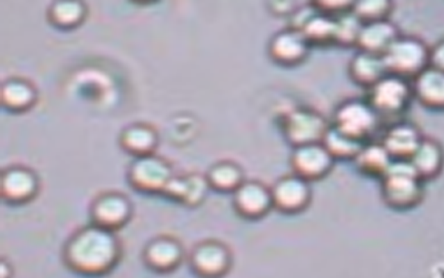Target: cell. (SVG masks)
Wrapping results in <instances>:
<instances>
[{"instance_id":"7c38bea8","label":"cell","mask_w":444,"mask_h":278,"mask_svg":"<svg viewBox=\"0 0 444 278\" xmlns=\"http://www.w3.org/2000/svg\"><path fill=\"white\" fill-rule=\"evenodd\" d=\"M271 190L273 208L288 215L304 212L313 199L311 183L293 172L278 178Z\"/></svg>"},{"instance_id":"f546056e","label":"cell","mask_w":444,"mask_h":278,"mask_svg":"<svg viewBox=\"0 0 444 278\" xmlns=\"http://www.w3.org/2000/svg\"><path fill=\"white\" fill-rule=\"evenodd\" d=\"M336 45L343 47H356L362 23L352 11L336 18Z\"/></svg>"},{"instance_id":"1f68e13d","label":"cell","mask_w":444,"mask_h":278,"mask_svg":"<svg viewBox=\"0 0 444 278\" xmlns=\"http://www.w3.org/2000/svg\"><path fill=\"white\" fill-rule=\"evenodd\" d=\"M429 66L444 70V42L438 41L429 51Z\"/></svg>"},{"instance_id":"5b68a950","label":"cell","mask_w":444,"mask_h":278,"mask_svg":"<svg viewBox=\"0 0 444 278\" xmlns=\"http://www.w3.org/2000/svg\"><path fill=\"white\" fill-rule=\"evenodd\" d=\"M176 174L168 161L153 154L135 158L127 167L126 179L140 194L162 197Z\"/></svg>"},{"instance_id":"836d02e7","label":"cell","mask_w":444,"mask_h":278,"mask_svg":"<svg viewBox=\"0 0 444 278\" xmlns=\"http://www.w3.org/2000/svg\"><path fill=\"white\" fill-rule=\"evenodd\" d=\"M15 272L12 263L6 257L0 259V278H10Z\"/></svg>"},{"instance_id":"484cf974","label":"cell","mask_w":444,"mask_h":278,"mask_svg":"<svg viewBox=\"0 0 444 278\" xmlns=\"http://www.w3.org/2000/svg\"><path fill=\"white\" fill-rule=\"evenodd\" d=\"M316 13L307 18L299 28L311 47L336 45V18Z\"/></svg>"},{"instance_id":"ac0fdd59","label":"cell","mask_w":444,"mask_h":278,"mask_svg":"<svg viewBox=\"0 0 444 278\" xmlns=\"http://www.w3.org/2000/svg\"><path fill=\"white\" fill-rule=\"evenodd\" d=\"M411 82L413 99L424 108L441 111L444 107V70L427 67Z\"/></svg>"},{"instance_id":"83f0119b","label":"cell","mask_w":444,"mask_h":278,"mask_svg":"<svg viewBox=\"0 0 444 278\" xmlns=\"http://www.w3.org/2000/svg\"><path fill=\"white\" fill-rule=\"evenodd\" d=\"M87 13L85 6L81 2H54L49 7V22L60 28H72L84 20Z\"/></svg>"},{"instance_id":"f1b7e54d","label":"cell","mask_w":444,"mask_h":278,"mask_svg":"<svg viewBox=\"0 0 444 278\" xmlns=\"http://www.w3.org/2000/svg\"><path fill=\"white\" fill-rule=\"evenodd\" d=\"M394 3L389 0L354 1L352 12L362 24L390 19Z\"/></svg>"},{"instance_id":"4316f807","label":"cell","mask_w":444,"mask_h":278,"mask_svg":"<svg viewBox=\"0 0 444 278\" xmlns=\"http://www.w3.org/2000/svg\"><path fill=\"white\" fill-rule=\"evenodd\" d=\"M322 143L336 161H353L365 143L352 139L336 129L330 124Z\"/></svg>"},{"instance_id":"ba28073f","label":"cell","mask_w":444,"mask_h":278,"mask_svg":"<svg viewBox=\"0 0 444 278\" xmlns=\"http://www.w3.org/2000/svg\"><path fill=\"white\" fill-rule=\"evenodd\" d=\"M191 270L204 278H219L226 275L234 264V254L224 241L207 238L197 242L187 256Z\"/></svg>"},{"instance_id":"277c9868","label":"cell","mask_w":444,"mask_h":278,"mask_svg":"<svg viewBox=\"0 0 444 278\" xmlns=\"http://www.w3.org/2000/svg\"><path fill=\"white\" fill-rule=\"evenodd\" d=\"M366 90V99L387 124L401 120L413 100L410 81L391 74Z\"/></svg>"},{"instance_id":"4dcf8cb0","label":"cell","mask_w":444,"mask_h":278,"mask_svg":"<svg viewBox=\"0 0 444 278\" xmlns=\"http://www.w3.org/2000/svg\"><path fill=\"white\" fill-rule=\"evenodd\" d=\"M354 1L326 0L315 1L311 6L314 10L327 16L338 18L352 11Z\"/></svg>"},{"instance_id":"6da1fadb","label":"cell","mask_w":444,"mask_h":278,"mask_svg":"<svg viewBox=\"0 0 444 278\" xmlns=\"http://www.w3.org/2000/svg\"><path fill=\"white\" fill-rule=\"evenodd\" d=\"M123 256L117 232L89 222L76 229L62 245L60 256L70 272L85 277H101L111 272Z\"/></svg>"},{"instance_id":"9a60e30c","label":"cell","mask_w":444,"mask_h":278,"mask_svg":"<svg viewBox=\"0 0 444 278\" xmlns=\"http://www.w3.org/2000/svg\"><path fill=\"white\" fill-rule=\"evenodd\" d=\"M311 46L302 31L297 26L288 28L277 33L268 45L270 57L278 64L296 66L308 57Z\"/></svg>"},{"instance_id":"3957f363","label":"cell","mask_w":444,"mask_h":278,"mask_svg":"<svg viewBox=\"0 0 444 278\" xmlns=\"http://www.w3.org/2000/svg\"><path fill=\"white\" fill-rule=\"evenodd\" d=\"M383 122L366 98L343 101L335 109L331 125L341 133L360 142L374 140Z\"/></svg>"},{"instance_id":"603a6c76","label":"cell","mask_w":444,"mask_h":278,"mask_svg":"<svg viewBox=\"0 0 444 278\" xmlns=\"http://www.w3.org/2000/svg\"><path fill=\"white\" fill-rule=\"evenodd\" d=\"M204 174L210 189L221 193H232L246 179L243 167L230 160L214 163Z\"/></svg>"},{"instance_id":"2e32d148","label":"cell","mask_w":444,"mask_h":278,"mask_svg":"<svg viewBox=\"0 0 444 278\" xmlns=\"http://www.w3.org/2000/svg\"><path fill=\"white\" fill-rule=\"evenodd\" d=\"M424 136L416 124L401 119L387 124L379 141L393 161H409Z\"/></svg>"},{"instance_id":"8fae6325","label":"cell","mask_w":444,"mask_h":278,"mask_svg":"<svg viewBox=\"0 0 444 278\" xmlns=\"http://www.w3.org/2000/svg\"><path fill=\"white\" fill-rule=\"evenodd\" d=\"M186 250L176 236L162 234L150 238L144 245L141 258L149 270L157 274L176 271L186 258Z\"/></svg>"},{"instance_id":"44dd1931","label":"cell","mask_w":444,"mask_h":278,"mask_svg":"<svg viewBox=\"0 0 444 278\" xmlns=\"http://www.w3.org/2000/svg\"><path fill=\"white\" fill-rule=\"evenodd\" d=\"M418 175L426 183L438 178L443 167V150L439 140L424 136L409 160Z\"/></svg>"},{"instance_id":"5bb4252c","label":"cell","mask_w":444,"mask_h":278,"mask_svg":"<svg viewBox=\"0 0 444 278\" xmlns=\"http://www.w3.org/2000/svg\"><path fill=\"white\" fill-rule=\"evenodd\" d=\"M232 194L233 208L244 220H260L273 209L271 188L259 180L246 179Z\"/></svg>"},{"instance_id":"9c48e42d","label":"cell","mask_w":444,"mask_h":278,"mask_svg":"<svg viewBox=\"0 0 444 278\" xmlns=\"http://www.w3.org/2000/svg\"><path fill=\"white\" fill-rule=\"evenodd\" d=\"M41 190L38 174L23 164H11L0 172V198L10 206L26 205L36 199Z\"/></svg>"},{"instance_id":"7402d4cb","label":"cell","mask_w":444,"mask_h":278,"mask_svg":"<svg viewBox=\"0 0 444 278\" xmlns=\"http://www.w3.org/2000/svg\"><path fill=\"white\" fill-rule=\"evenodd\" d=\"M392 161L381 142L374 140L362 146L352 162L360 174L379 181L385 174Z\"/></svg>"},{"instance_id":"ffe728a7","label":"cell","mask_w":444,"mask_h":278,"mask_svg":"<svg viewBox=\"0 0 444 278\" xmlns=\"http://www.w3.org/2000/svg\"><path fill=\"white\" fill-rule=\"evenodd\" d=\"M400 35L398 26L390 19L362 24L356 47L383 55Z\"/></svg>"},{"instance_id":"e0dca14e","label":"cell","mask_w":444,"mask_h":278,"mask_svg":"<svg viewBox=\"0 0 444 278\" xmlns=\"http://www.w3.org/2000/svg\"><path fill=\"white\" fill-rule=\"evenodd\" d=\"M210 190L205 174L176 173L162 197L180 206L193 208L205 202Z\"/></svg>"},{"instance_id":"4fadbf2b","label":"cell","mask_w":444,"mask_h":278,"mask_svg":"<svg viewBox=\"0 0 444 278\" xmlns=\"http://www.w3.org/2000/svg\"><path fill=\"white\" fill-rule=\"evenodd\" d=\"M335 163L322 142L293 147L289 159L292 172L310 183L329 175Z\"/></svg>"},{"instance_id":"d4e9b609","label":"cell","mask_w":444,"mask_h":278,"mask_svg":"<svg viewBox=\"0 0 444 278\" xmlns=\"http://www.w3.org/2000/svg\"><path fill=\"white\" fill-rule=\"evenodd\" d=\"M34 86L19 78L7 80L1 86V103L7 110L15 113L29 109L36 100Z\"/></svg>"},{"instance_id":"d6986e66","label":"cell","mask_w":444,"mask_h":278,"mask_svg":"<svg viewBox=\"0 0 444 278\" xmlns=\"http://www.w3.org/2000/svg\"><path fill=\"white\" fill-rule=\"evenodd\" d=\"M348 73L356 85L366 90L388 74L383 55L360 49L351 57Z\"/></svg>"},{"instance_id":"30bf717a","label":"cell","mask_w":444,"mask_h":278,"mask_svg":"<svg viewBox=\"0 0 444 278\" xmlns=\"http://www.w3.org/2000/svg\"><path fill=\"white\" fill-rule=\"evenodd\" d=\"M330 124L318 111L296 108L289 111L282 122V133L293 147L321 142Z\"/></svg>"},{"instance_id":"cb8c5ba5","label":"cell","mask_w":444,"mask_h":278,"mask_svg":"<svg viewBox=\"0 0 444 278\" xmlns=\"http://www.w3.org/2000/svg\"><path fill=\"white\" fill-rule=\"evenodd\" d=\"M155 131L146 124H133L124 129L119 143L124 151L135 158L153 154L157 145Z\"/></svg>"},{"instance_id":"d6a6232c","label":"cell","mask_w":444,"mask_h":278,"mask_svg":"<svg viewBox=\"0 0 444 278\" xmlns=\"http://www.w3.org/2000/svg\"><path fill=\"white\" fill-rule=\"evenodd\" d=\"M272 10L278 15H287L293 13L298 8L297 1H273L271 6Z\"/></svg>"},{"instance_id":"7a4b0ae2","label":"cell","mask_w":444,"mask_h":278,"mask_svg":"<svg viewBox=\"0 0 444 278\" xmlns=\"http://www.w3.org/2000/svg\"><path fill=\"white\" fill-rule=\"evenodd\" d=\"M381 199L395 211H408L420 206L425 197V182L409 161H393L379 180Z\"/></svg>"},{"instance_id":"52a82bcc","label":"cell","mask_w":444,"mask_h":278,"mask_svg":"<svg viewBox=\"0 0 444 278\" xmlns=\"http://www.w3.org/2000/svg\"><path fill=\"white\" fill-rule=\"evenodd\" d=\"M135 206L132 199L119 190L99 192L88 206L89 222L117 232L132 220Z\"/></svg>"},{"instance_id":"8992f818","label":"cell","mask_w":444,"mask_h":278,"mask_svg":"<svg viewBox=\"0 0 444 278\" xmlns=\"http://www.w3.org/2000/svg\"><path fill=\"white\" fill-rule=\"evenodd\" d=\"M429 51L422 39L401 34L383 54L388 74L411 81L429 67Z\"/></svg>"}]
</instances>
